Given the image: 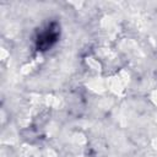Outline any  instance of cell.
<instances>
[{"instance_id":"6da1fadb","label":"cell","mask_w":157,"mask_h":157,"mask_svg":"<svg viewBox=\"0 0 157 157\" xmlns=\"http://www.w3.org/2000/svg\"><path fill=\"white\" fill-rule=\"evenodd\" d=\"M60 36V26L56 22H52L47 25L42 31L38 32L36 37V48L39 52H45L50 49L59 39Z\"/></svg>"}]
</instances>
